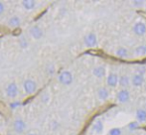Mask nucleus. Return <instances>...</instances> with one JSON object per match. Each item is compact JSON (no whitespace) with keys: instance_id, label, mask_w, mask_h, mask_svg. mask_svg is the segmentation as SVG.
Instances as JSON below:
<instances>
[{"instance_id":"nucleus-25","label":"nucleus","mask_w":146,"mask_h":135,"mask_svg":"<svg viewBox=\"0 0 146 135\" xmlns=\"http://www.w3.org/2000/svg\"><path fill=\"white\" fill-rule=\"evenodd\" d=\"M28 135H37V134H35V133H29Z\"/></svg>"},{"instance_id":"nucleus-16","label":"nucleus","mask_w":146,"mask_h":135,"mask_svg":"<svg viewBox=\"0 0 146 135\" xmlns=\"http://www.w3.org/2000/svg\"><path fill=\"white\" fill-rule=\"evenodd\" d=\"M135 54L138 55V56H144V55H146V45L137 47L135 49Z\"/></svg>"},{"instance_id":"nucleus-10","label":"nucleus","mask_w":146,"mask_h":135,"mask_svg":"<svg viewBox=\"0 0 146 135\" xmlns=\"http://www.w3.org/2000/svg\"><path fill=\"white\" fill-rule=\"evenodd\" d=\"M117 83H119V81H118V79H117V75L115 73H111V75H108V85H110V87H115L117 85Z\"/></svg>"},{"instance_id":"nucleus-17","label":"nucleus","mask_w":146,"mask_h":135,"mask_svg":"<svg viewBox=\"0 0 146 135\" xmlns=\"http://www.w3.org/2000/svg\"><path fill=\"white\" fill-rule=\"evenodd\" d=\"M94 129L96 133H100V132L102 131V129H104V125H102V122L100 121V120H98V121L94 123Z\"/></svg>"},{"instance_id":"nucleus-24","label":"nucleus","mask_w":146,"mask_h":135,"mask_svg":"<svg viewBox=\"0 0 146 135\" xmlns=\"http://www.w3.org/2000/svg\"><path fill=\"white\" fill-rule=\"evenodd\" d=\"M3 11H4V5H3V3L0 2V14L3 13Z\"/></svg>"},{"instance_id":"nucleus-3","label":"nucleus","mask_w":146,"mask_h":135,"mask_svg":"<svg viewBox=\"0 0 146 135\" xmlns=\"http://www.w3.org/2000/svg\"><path fill=\"white\" fill-rule=\"evenodd\" d=\"M23 85H24V89H25V91L28 93V95H32L33 93L36 91L37 85L34 81H32V79H27V81H25Z\"/></svg>"},{"instance_id":"nucleus-7","label":"nucleus","mask_w":146,"mask_h":135,"mask_svg":"<svg viewBox=\"0 0 146 135\" xmlns=\"http://www.w3.org/2000/svg\"><path fill=\"white\" fill-rule=\"evenodd\" d=\"M30 33L34 39H40L43 36V31L41 30L40 27L38 26H33L30 29Z\"/></svg>"},{"instance_id":"nucleus-13","label":"nucleus","mask_w":146,"mask_h":135,"mask_svg":"<svg viewBox=\"0 0 146 135\" xmlns=\"http://www.w3.org/2000/svg\"><path fill=\"white\" fill-rule=\"evenodd\" d=\"M98 97H100V99L104 101V99H106L108 97V89H106L102 87V89H98Z\"/></svg>"},{"instance_id":"nucleus-22","label":"nucleus","mask_w":146,"mask_h":135,"mask_svg":"<svg viewBox=\"0 0 146 135\" xmlns=\"http://www.w3.org/2000/svg\"><path fill=\"white\" fill-rule=\"evenodd\" d=\"M128 127H129V129H130V130H135V129H137V128L139 127V124L137 123V122H132V123L129 124Z\"/></svg>"},{"instance_id":"nucleus-23","label":"nucleus","mask_w":146,"mask_h":135,"mask_svg":"<svg viewBox=\"0 0 146 135\" xmlns=\"http://www.w3.org/2000/svg\"><path fill=\"white\" fill-rule=\"evenodd\" d=\"M88 54H92V55H102V53L100 51H98V50H90L88 52Z\"/></svg>"},{"instance_id":"nucleus-21","label":"nucleus","mask_w":146,"mask_h":135,"mask_svg":"<svg viewBox=\"0 0 146 135\" xmlns=\"http://www.w3.org/2000/svg\"><path fill=\"white\" fill-rule=\"evenodd\" d=\"M121 134V131L120 129L118 128H113L110 131V135H120Z\"/></svg>"},{"instance_id":"nucleus-5","label":"nucleus","mask_w":146,"mask_h":135,"mask_svg":"<svg viewBox=\"0 0 146 135\" xmlns=\"http://www.w3.org/2000/svg\"><path fill=\"white\" fill-rule=\"evenodd\" d=\"M133 31L136 35H139V36H142L146 33V26L143 23H136L133 27Z\"/></svg>"},{"instance_id":"nucleus-9","label":"nucleus","mask_w":146,"mask_h":135,"mask_svg":"<svg viewBox=\"0 0 146 135\" xmlns=\"http://www.w3.org/2000/svg\"><path fill=\"white\" fill-rule=\"evenodd\" d=\"M131 83L135 87H140L143 83V77L141 75H139V73H137V75H133L132 79H131Z\"/></svg>"},{"instance_id":"nucleus-12","label":"nucleus","mask_w":146,"mask_h":135,"mask_svg":"<svg viewBox=\"0 0 146 135\" xmlns=\"http://www.w3.org/2000/svg\"><path fill=\"white\" fill-rule=\"evenodd\" d=\"M94 75L98 77H102L106 75V69L104 67H98L94 69Z\"/></svg>"},{"instance_id":"nucleus-18","label":"nucleus","mask_w":146,"mask_h":135,"mask_svg":"<svg viewBox=\"0 0 146 135\" xmlns=\"http://www.w3.org/2000/svg\"><path fill=\"white\" fill-rule=\"evenodd\" d=\"M119 83L122 87H127L129 85V77L127 75H122L119 79Z\"/></svg>"},{"instance_id":"nucleus-11","label":"nucleus","mask_w":146,"mask_h":135,"mask_svg":"<svg viewBox=\"0 0 146 135\" xmlns=\"http://www.w3.org/2000/svg\"><path fill=\"white\" fill-rule=\"evenodd\" d=\"M22 5H23V7L25 9L32 10L35 7V5H36V2L34 0H24V1H22Z\"/></svg>"},{"instance_id":"nucleus-6","label":"nucleus","mask_w":146,"mask_h":135,"mask_svg":"<svg viewBox=\"0 0 146 135\" xmlns=\"http://www.w3.org/2000/svg\"><path fill=\"white\" fill-rule=\"evenodd\" d=\"M85 43L88 47H94L96 44V36L94 34L90 33L86 36L85 38Z\"/></svg>"},{"instance_id":"nucleus-8","label":"nucleus","mask_w":146,"mask_h":135,"mask_svg":"<svg viewBox=\"0 0 146 135\" xmlns=\"http://www.w3.org/2000/svg\"><path fill=\"white\" fill-rule=\"evenodd\" d=\"M117 99L120 102H126L129 99V93L126 89H122L117 95Z\"/></svg>"},{"instance_id":"nucleus-20","label":"nucleus","mask_w":146,"mask_h":135,"mask_svg":"<svg viewBox=\"0 0 146 135\" xmlns=\"http://www.w3.org/2000/svg\"><path fill=\"white\" fill-rule=\"evenodd\" d=\"M0 113L1 114H6L7 113V108H6L5 104L3 102L0 101Z\"/></svg>"},{"instance_id":"nucleus-14","label":"nucleus","mask_w":146,"mask_h":135,"mask_svg":"<svg viewBox=\"0 0 146 135\" xmlns=\"http://www.w3.org/2000/svg\"><path fill=\"white\" fill-rule=\"evenodd\" d=\"M8 24H9V26H11V27H17V26H19V24H20L19 17H17V16H13V17H11L9 19Z\"/></svg>"},{"instance_id":"nucleus-19","label":"nucleus","mask_w":146,"mask_h":135,"mask_svg":"<svg viewBox=\"0 0 146 135\" xmlns=\"http://www.w3.org/2000/svg\"><path fill=\"white\" fill-rule=\"evenodd\" d=\"M116 55L120 58H123V57H126L127 56V50L124 48H120L116 51Z\"/></svg>"},{"instance_id":"nucleus-2","label":"nucleus","mask_w":146,"mask_h":135,"mask_svg":"<svg viewBox=\"0 0 146 135\" xmlns=\"http://www.w3.org/2000/svg\"><path fill=\"white\" fill-rule=\"evenodd\" d=\"M6 95L9 97H11V99H14V97H17L18 87L15 83H11L7 85V87H6Z\"/></svg>"},{"instance_id":"nucleus-1","label":"nucleus","mask_w":146,"mask_h":135,"mask_svg":"<svg viewBox=\"0 0 146 135\" xmlns=\"http://www.w3.org/2000/svg\"><path fill=\"white\" fill-rule=\"evenodd\" d=\"M59 81L63 85H71L72 81H73V75L70 73L69 71H64L60 73L59 75Z\"/></svg>"},{"instance_id":"nucleus-4","label":"nucleus","mask_w":146,"mask_h":135,"mask_svg":"<svg viewBox=\"0 0 146 135\" xmlns=\"http://www.w3.org/2000/svg\"><path fill=\"white\" fill-rule=\"evenodd\" d=\"M13 127H14V130H15L17 133H22V132H24V130H25L26 124H25V122H24V120L18 118V119H16L15 121H14Z\"/></svg>"},{"instance_id":"nucleus-15","label":"nucleus","mask_w":146,"mask_h":135,"mask_svg":"<svg viewBox=\"0 0 146 135\" xmlns=\"http://www.w3.org/2000/svg\"><path fill=\"white\" fill-rule=\"evenodd\" d=\"M136 117L139 121H145L146 120V111L144 109H138L136 111Z\"/></svg>"}]
</instances>
